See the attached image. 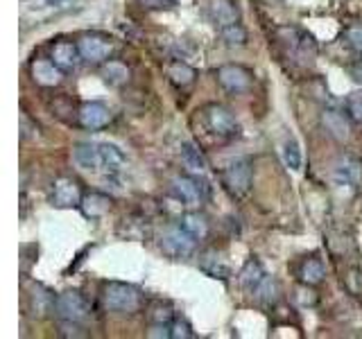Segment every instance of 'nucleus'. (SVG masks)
I'll return each instance as SVG.
<instances>
[{
	"label": "nucleus",
	"mask_w": 362,
	"mask_h": 339,
	"mask_svg": "<svg viewBox=\"0 0 362 339\" xmlns=\"http://www.w3.org/2000/svg\"><path fill=\"white\" fill-rule=\"evenodd\" d=\"M102 299H105V308L111 312H120V314H134L139 312L141 303H143V294L139 287L129 285V282H107L105 290H102Z\"/></svg>",
	"instance_id": "nucleus-1"
},
{
	"label": "nucleus",
	"mask_w": 362,
	"mask_h": 339,
	"mask_svg": "<svg viewBox=\"0 0 362 339\" xmlns=\"http://www.w3.org/2000/svg\"><path fill=\"white\" fill-rule=\"evenodd\" d=\"M252 161L249 158H235L222 170V188L229 192V197L243 199L252 190Z\"/></svg>",
	"instance_id": "nucleus-2"
},
{
	"label": "nucleus",
	"mask_w": 362,
	"mask_h": 339,
	"mask_svg": "<svg viewBox=\"0 0 362 339\" xmlns=\"http://www.w3.org/2000/svg\"><path fill=\"white\" fill-rule=\"evenodd\" d=\"M195 246H197V237L190 235L181 224L170 226V229L161 235L163 254L170 256L173 260H186V258H190L192 254H195Z\"/></svg>",
	"instance_id": "nucleus-3"
},
{
	"label": "nucleus",
	"mask_w": 362,
	"mask_h": 339,
	"mask_svg": "<svg viewBox=\"0 0 362 339\" xmlns=\"http://www.w3.org/2000/svg\"><path fill=\"white\" fill-rule=\"evenodd\" d=\"M54 312L59 316V321L84 323L90 316V305L79 292H64L54 299Z\"/></svg>",
	"instance_id": "nucleus-4"
},
{
	"label": "nucleus",
	"mask_w": 362,
	"mask_h": 339,
	"mask_svg": "<svg viewBox=\"0 0 362 339\" xmlns=\"http://www.w3.org/2000/svg\"><path fill=\"white\" fill-rule=\"evenodd\" d=\"M215 77H218L220 86L226 90V93H231V95H243L254 84L252 73H249L245 66H238V64H224V66H220L218 73H215Z\"/></svg>",
	"instance_id": "nucleus-5"
},
{
	"label": "nucleus",
	"mask_w": 362,
	"mask_h": 339,
	"mask_svg": "<svg viewBox=\"0 0 362 339\" xmlns=\"http://www.w3.org/2000/svg\"><path fill=\"white\" fill-rule=\"evenodd\" d=\"M204 120H206V127L222 136V138H235L240 127H238V120L233 118V113L222 107V105H209L204 107Z\"/></svg>",
	"instance_id": "nucleus-6"
},
{
	"label": "nucleus",
	"mask_w": 362,
	"mask_h": 339,
	"mask_svg": "<svg viewBox=\"0 0 362 339\" xmlns=\"http://www.w3.org/2000/svg\"><path fill=\"white\" fill-rule=\"evenodd\" d=\"M82 186H79V181L73 179V177H59L52 181V190H50V201L52 206L57 208H73V206H79L82 203Z\"/></svg>",
	"instance_id": "nucleus-7"
},
{
	"label": "nucleus",
	"mask_w": 362,
	"mask_h": 339,
	"mask_svg": "<svg viewBox=\"0 0 362 339\" xmlns=\"http://www.w3.org/2000/svg\"><path fill=\"white\" fill-rule=\"evenodd\" d=\"M173 192L175 197L184 201V206L197 208L199 203L209 197V186L206 181H202L197 177H177L173 181Z\"/></svg>",
	"instance_id": "nucleus-8"
},
{
	"label": "nucleus",
	"mask_w": 362,
	"mask_h": 339,
	"mask_svg": "<svg viewBox=\"0 0 362 339\" xmlns=\"http://www.w3.org/2000/svg\"><path fill=\"white\" fill-rule=\"evenodd\" d=\"M77 45H79V54H82V59L88 64L109 61V54L113 50L111 41L107 37H102V34H84V37L77 41Z\"/></svg>",
	"instance_id": "nucleus-9"
},
{
	"label": "nucleus",
	"mask_w": 362,
	"mask_h": 339,
	"mask_svg": "<svg viewBox=\"0 0 362 339\" xmlns=\"http://www.w3.org/2000/svg\"><path fill=\"white\" fill-rule=\"evenodd\" d=\"M50 59L62 68L64 73H73L75 68L82 61V54H79V45L77 41H68V39H57L50 45Z\"/></svg>",
	"instance_id": "nucleus-10"
},
{
	"label": "nucleus",
	"mask_w": 362,
	"mask_h": 339,
	"mask_svg": "<svg viewBox=\"0 0 362 339\" xmlns=\"http://www.w3.org/2000/svg\"><path fill=\"white\" fill-rule=\"evenodd\" d=\"M77 120L84 129L88 131H100L105 129L111 120V111L102 102H84L77 111Z\"/></svg>",
	"instance_id": "nucleus-11"
},
{
	"label": "nucleus",
	"mask_w": 362,
	"mask_h": 339,
	"mask_svg": "<svg viewBox=\"0 0 362 339\" xmlns=\"http://www.w3.org/2000/svg\"><path fill=\"white\" fill-rule=\"evenodd\" d=\"M333 181L337 186L356 190L362 181V163L356 156H339V161L335 163V170H333Z\"/></svg>",
	"instance_id": "nucleus-12"
},
{
	"label": "nucleus",
	"mask_w": 362,
	"mask_h": 339,
	"mask_svg": "<svg viewBox=\"0 0 362 339\" xmlns=\"http://www.w3.org/2000/svg\"><path fill=\"white\" fill-rule=\"evenodd\" d=\"M349 120L351 118L346 116V113L337 111V109H324V113H322V127L337 143L349 141V136H351V122Z\"/></svg>",
	"instance_id": "nucleus-13"
},
{
	"label": "nucleus",
	"mask_w": 362,
	"mask_h": 339,
	"mask_svg": "<svg viewBox=\"0 0 362 339\" xmlns=\"http://www.w3.org/2000/svg\"><path fill=\"white\" fill-rule=\"evenodd\" d=\"M66 73L52 59H34L32 61V79L39 86H57Z\"/></svg>",
	"instance_id": "nucleus-14"
},
{
	"label": "nucleus",
	"mask_w": 362,
	"mask_h": 339,
	"mask_svg": "<svg viewBox=\"0 0 362 339\" xmlns=\"http://www.w3.org/2000/svg\"><path fill=\"white\" fill-rule=\"evenodd\" d=\"M79 210L88 220H100L111 210V197L105 192H86L79 203Z\"/></svg>",
	"instance_id": "nucleus-15"
},
{
	"label": "nucleus",
	"mask_w": 362,
	"mask_h": 339,
	"mask_svg": "<svg viewBox=\"0 0 362 339\" xmlns=\"http://www.w3.org/2000/svg\"><path fill=\"white\" fill-rule=\"evenodd\" d=\"M98 147H100V165L107 170L109 177L122 172V167H124V163H127V158H124L120 147L111 145V143H102Z\"/></svg>",
	"instance_id": "nucleus-16"
},
{
	"label": "nucleus",
	"mask_w": 362,
	"mask_h": 339,
	"mask_svg": "<svg viewBox=\"0 0 362 339\" xmlns=\"http://www.w3.org/2000/svg\"><path fill=\"white\" fill-rule=\"evenodd\" d=\"M209 14L218 28H226L238 23V9L231 0H209Z\"/></svg>",
	"instance_id": "nucleus-17"
},
{
	"label": "nucleus",
	"mask_w": 362,
	"mask_h": 339,
	"mask_svg": "<svg viewBox=\"0 0 362 339\" xmlns=\"http://www.w3.org/2000/svg\"><path fill=\"white\" fill-rule=\"evenodd\" d=\"M165 75L170 79V84H175L177 88L190 86L192 82H195V77H197L195 68L188 66L186 61H170L165 66Z\"/></svg>",
	"instance_id": "nucleus-18"
},
{
	"label": "nucleus",
	"mask_w": 362,
	"mask_h": 339,
	"mask_svg": "<svg viewBox=\"0 0 362 339\" xmlns=\"http://www.w3.org/2000/svg\"><path fill=\"white\" fill-rule=\"evenodd\" d=\"M73 161L82 170H98L100 167V147L90 143H77L73 147Z\"/></svg>",
	"instance_id": "nucleus-19"
},
{
	"label": "nucleus",
	"mask_w": 362,
	"mask_h": 339,
	"mask_svg": "<svg viewBox=\"0 0 362 339\" xmlns=\"http://www.w3.org/2000/svg\"><path fill=\"white\" fill-rule=\"evenodd\" d=\"M326 276V269H324V263L320 258H303L301 265H299V278L301 282H305V285H320V282L324 280Z\"/></svg>",
	"instance_id": "nucleus-20"
},
{
	"label": "nucleus",
	"mask_w": 362,
	"mask_h": 339,
	"mask_svg": "<svg viewBox=\"0 0 362 339\" xmlns=\"http://www.w3.org/2000/svg\"><path fill=\"white\" fill-rule=\"evenodd\" d=\"M181 158H184L186 167H190L192 172H199V174L206 172L209 161H206V156H204V152L195 143H190V141L181 143Z\"/></svg>",
	"instance_id": "nucleus-21"
},
{
	"label": "nucleus",
	"mask_w": 362,
	"mask_h": 339,
	"mask_svg": "<svg viewBox=\"0 0 362 339\" xmlns=\"http://www.w3.org/2000/svg\"><path fill=\"white\" fill-rule=\"evenodd\" d=\"M265 269H263V265L258 263L256 258H252V260H247V265L243 267V271H240V282H243V287L247 290V292H256V287L260 285V282L265 280Z\"/></svg>",
	"instance_id": "nucleus-22"
},
{
	"label": "nucleus",
	"mask_w": 362,
	"mask_h": 339,
	"mask_svg": "<svg viewBox=\"0 0 362 339\" xmlns=\"http://www.w3.org/2000/svg\"><path fill=\"white\" fill-rule=\"evenodd\" d=\"M179 224L184 226V229L190 233V235H195L197 240H204V237L209 235V231H211V226H209V220L204 218L202 213H184L179 218Z\"/></svg>",
	"instance_id": "nucleus-23"
},
{
	"label": "nucleus",
	"mask_w": 362,
	"mask_h": 339,
	"mask_svg": "<svg viewBox=\"0 0 362 339\" xmlns=\"http://www.w3.org/2000/svg\"><path fill=\"white\" fill-rule=\"evenodd\" d=\"M102 79L109 86H122L129 82V68L122 61H105L102 64Z\"/></svg>",
	"instance_id": "nucleus-24"
},
{
	"label": "nucleus",
	"mask_w": 362,
	"mask_h": 339,
	"mask_svg": "<svg viewBox=\"0 0 362 339\" xmlns=\"http://www.w3.org/2000/svg\"><path fill=\"white\" fill-rule=\"evenodd\" d=\"M220 34H222V39L229 48H243V45L247 43V32L240 23H231V25L220 28Z\"/></svg>",
	"instance_id": "nucleus-25"
},
{
	"label": "nucleus",
	"mask_w": 362,
	"mask_h": 339,
	"mask_svg": "<svg viewBox=\"0 0 362 339\" xmlns=\"http://www.w3.org/2000/svg\"><path fill=\"white\" fill-rule=\"evenodd\" d=\"M30 299H32V308L37 314H45L50 308H54V297L41 285H34V292L30 294Z\"/></svg>",
	"instance_id": "nucleus-26"
},
{
	"label": "nucleus",
	"mask_w": 362,
	"mask_h": 339,
	"mask_svg": "<svg viewBox=\"0 0 362 339\" xmlns=\"http://www.w3.org/2000/svg\"><path fill=\"white\" fill-rule=\"evenodd\" d=\"M283 161H286V165L292 170V172H299L301 170V147L299 143L294 138H288L286 145H283Z\"/></svg>",
	"instance_id": "nucleus-27"
},
{
	"label": "nucleus",
	"mask_w": 362,
	"mask_h": 339,
	"mask_svg": "<svg viewBox=\"0 0 362 339\" xmlns=\"http://www.w3.org/2000/svg\"><path fill=\"white\" fill-rule=\"evenodd\" d=\"M256 299L263 303V305H274L276 299H279V285H276V280H272L269 276H265V280L260 282V285L256 287Z\"/></svg>",
	"instance_id": "nucleus-28"
},
{
	"label": "nucleus",
	"mask_w": 362,
	"mask_h": 339,
	"mask_svg": "<svg viewBox=\"0 0 362 339\" xmlns=\"http://www.w3.org/2000/svg\"><path fill=\"white\" fill-rule=\"evenodd\" d=\"M344 111H346V116L351 118V122L362 124V88L360 90H354V93L346 97Z\"/></svg>",
	"instance_id": "nucleus-29"
},
{
	"label": "nucleus",
	"mask_w": 362,
	"mask_h": 339,
	"mask_svg": "<svg viewBox=\"0 0 362 339\" xmlns=\"http://www.w3.org/2000/svg\"><path fill=\"white\" fill-rule=\"evenodd\" d=\"M170 337L173 339H190V337H195V333H192V328L186 319H173V323H170Z\"/></svg>",
	"instance_id": "nucleus-30"
},
{
	"label": "nucleus",
	"mask_w": 362,
	"mask_h": 339,
	"mask_svg": "<svg viewBox=\"0 0 362 339\" xmlns=\"http://www.w3.org/2000/svg\"><path fill=\"white\" fill-rule=\"evenodd\" d=\"M344 39L351 45V50L362 56V25H351L344 32Z\"/></svg>",
	"instance_id": "nucleus-31"
},
{
	"label": "nucleus",
	"mask_w": 362,
	"mask_h": 339,
	"mask_svg": "<svg viewBox=\"0 0 362 339\" xmlns=\"http://www.w3.org/2000/svg\"><path fill=\"white\" fill-rule=\"evenodd\" d=\"M202 269L206 271L209 276L213 278H229V269H226L218 258H213V265H211V260H206V263H202Z\"/></svg>",
	"instance_id": "nucleus-32"
},
{
	"label": "nucleus",
	"mask_w": 362,
	"mask_h": 339,
	"mask_svg": "<svg viewBox=\"0 0 362 339\" xmlns=\"http://www.w3.org/2000/svg\"><path fill=\"white\" fill-rule=\"evenodd\" d=\"M150 319H152L154 323H173L175 314H173V310L168 308V305H161V303H158L156 308L150 312Z\"/></svg>",
	"instance_id": "nucleus-33"
},
{
	"label": "nucleus",
	"mask_w": 362,
	"mask_h": 339,
	"mask_svg": "<svg viewBox=\"0 0 362 339\" xmlns=\"http://www.w3.org/2000/svg\"><path fill=\"white\" fill-rule=\"evenodd\" d=\"M143 3H145L143 7H154V9L156 7H170V5H175L173 0H143Z\"/></svg>",
	"instance_id": "nucleus-34"
},
{
	"label": "nucleus",
	"mask_w": 362,
	"mask_h": 339,
	"mask_svg": "<svg viewBox=\"0 0 362 339\" xmlns=\"http://www.w3.org/2000/svg\"><path fill=\"white\" fill-rule=\"evenodd\" d=\"M351 75H354L356 82H360V84H362V59H360L354 68H351Z\"/></svg>",
	"instance_id": "nucleus-35"
},
{
	"label": "nucleus",
	"mask_w": 362,
	"mask_h": 339,
	"mask_svg": "<svg viewBox=\"0 0 362 339\" xmlns=\"http://www.w3.org/2000/svg\"><path fill=\"white\" fill-rule=\"evenodd\" d=\"M66 0H45V5H62Z\"/></svg>",
	"instance_id": "nucleus-36"
}]
</instances>
